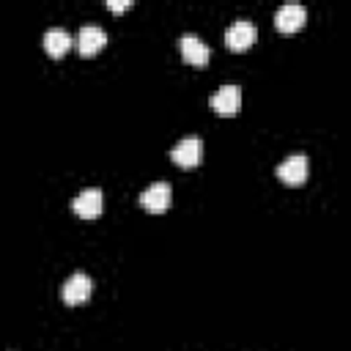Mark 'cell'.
I'll list each match as a JSON object with an SVG mask.
<instances>
[{"mask_svg": "<svg viewBox=\"0 0 351 351\" xmlns=\"http://www.w3.org/2000/svg\"><path fill=\"white\" fill-rule=\"evenodd\" d=\"M304 19H307V11H304V5H299V3H285V5H280L277 14H274V25H277V30H282V33L299 30V27L304 25Z\"/></svg>", "mask_w": 351, "mask_h": 351, "instance_id": "ba28073f", "label": "cell"}, {"mask_svg": "<svg viewBox=\"0 0 351 351\" xmlns=\"http://www.w3.org/2000/svg\"><path fill=\"white\" fill-rule=\"evenodd\" d=\"M71 44H74V38H71V33L63 30V27H49V30L44 33V49H47L52 58L66 55Z\"/></svg>", "mask_w": 351, "mask_h": 351, "instance_id": "8fae6325", "label": "cell"}, {"mask_svg": "<svg viewBox=\"0 0 351 351\" xmlns=\"http://www.w3.org/2000/svg\"><path fill=\"white\" fill-rule=\"evenodd\" d=\"M170 159L181 167H195L203 159V140L200 137H184L170 148Z\"/></svg>", "mask_w": 351, "mask_h": 351, "instance_id": "7a4b0ae2", "label": "cell"}, {"mask_svg": "<svg viewBox=\"0 0 351 351\" xmlns=\"http://www.w3.org/2000/svg\"><path fill=\"white\" fill-rule=\"evenodd\" d=\"M241 104V88L239 85H222L211 93V107L219 115H233Z\"/></svg>", "mask_w": 351, "mask_h": 351, "instance_id": "9c48e42d", "label": "cell"}, {"mask_svg": "<svg viewBox=\"0 0 351 351\" xmlns=\"http://www.w3.org/2000/svg\"><path fill=\"white\" fill-rule=\"evenodd\" d=\"M178 49H181V58L186 60V63H192V66H206L208 63V44L200 38V36H195V33H184L181 38H178Z\"/></svg>", "mask_w": 351, "mask_h": 351, "instance_id": "8992f818", "label": "cell"}, {"mask_svg": "<svg viewBox=\"0 0 351 351\" xmlns=\"http://www.w3.org/2000/svg\"><path fill=\"white\" fill-rule=\"evenodd\" d=\"M104 44H107V33H104L99 25H85V27H80V33H77V47H80L82 55H96Z\"/></svg>", "mask_w": 351, "mask_h": 351, "instance_id": "30bf717a", "label": "cell"}, {"mask_svg": "<svg viewBox=\"0 0 351 351\" xmlns=\"http://www.w3.org/2000/svg\"><path fill=\"white\" fill-rule=\"evenodd\" d=\"M170 197H173V189H170L167 181H154L151 186H145V189L140 192V203H143L148 211H154V214L167 211V208H170Z\"/></svg>", "mask_w": 351, "mask_h": 351, "instance_id": "5b68a950", "label": "cell"}, {"mask_svg": "<svg viewBox=\"0 0 351 351\" xmlns=\"http://www.w3.org/2000/svg\"><path fill=\"white\" fill-rule=\"evenodd\" d=\"M101 206H104V197H101V189H99V186L80 189L77 197L71 200L74 214H80L82 219H93V217H99V214H101Z\"/></svg>", "mask_w": 351, "mask_h": 351, "instance_id": "3957f363", "label": "cell"}, {"mask_svg": "<svg viewBox=\"0 0 351 351\" xmlns=\"http://www.w3.org/2000/svg\"><path fill=\"white\" fill-rule=\"evenodd\" d=\"M90 291H93V282H90V277H88L85 271H74V274L66 277V282L60 285V296H63L66 304H80V302H85V299L90 296Z\"/></svg>", "mask_w": 351, "mask_h": 351, "instance_id": "277c9868", "label": "cell"}, {"mask_svg": "<svg viewBox=\"0 0 351 351\" xmlns=\"http://www.w3.org/2000/svg\"><path fill=\"white\" fill-rule=\"evenodd\" d=\"M307 156L304 154H291L277 165V178L285 184H302L307 178Z\"/></svg>", "mask_w": 351, "mask_h": 351, "instance_id": "52a82bcc", "label": "cell"}, {"mask_svg": "<svg viewBox=\"0 0 351 351\" xmlns=\"http://www.w3.org/2000/svg\"><path fill=\"white\" fill-rule=\"evenodd\" d=\"M132 3L129 0H107V8L110 11H123V8H129Z\"/></svg>", "mask_w": 351, "mask_h": 351, "instance_id": "7c38bea8", "label": "cell"}, {"mask_svg": "<svg viewBox=\"0 0 351 351\" xmlns=\"http://www.w3.org/2000/svg\"><path fill=\"white\" fill-rule=\"evenodd\" d=\"M255 36H258V30H255V25H252L250 19H236V22L225 30V44H228L233 52H244V49H250V47L255 44Z\"/></svg>", "mask_w": 351, "mask_h": 351, "instance_id": "6da1fadb", "label": "cell"}]
</instances>
